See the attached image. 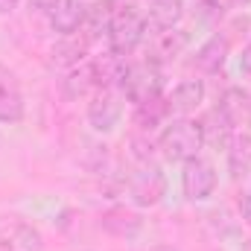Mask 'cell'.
Masks as SVG:
<instances>
[{
  "mask_svg": "<svg viewBox=\"0 0 251 251\" xmlns=\"http://www.w3.org/2000/svg\"><path fill=\"white\" fill-rule=\"evenodd\" d=\"M134 173H131V199L134 204L140 207H155L164 196H167V176H164V167L155 161V152L152 146H146L143 140H134Z\"/></svg>",
  "mask_w": 251,
  "mask_h": 251,
  "instance_id": "6da1fadb",
  "label": "cell"
},
{
  "mask_svg": "<svg viewBox=\"0 0 251 251\" xmlns=\"http://www.w3.org/2000/svg\"><path fill=\"white\" fill-rule=\"evenodd\" d=\"M117 91L123 94V100L134 102V105L164 97V70H161V62H155V59L126 62L123 76L117 82Z\"/></svg>",
  "mask_w": 251,
  "mask_h": 251,
  "instance_id": "7a4b0ae2",
  "label": "cell"
},
{
  "mask_svg": "<svg viewBox=\"0 0 251 251\" xmlns=\"http://www.w3.org/2000/svg\"><path fill=\"white\" fill-rule=\"evenodd\" d=\"M204 146V134H201V126L193 117H176V120H167V126L161 128L158 134V149L167 161H178L184 164L190 158H196Z\"/></svg>",
  "mask_w": 251,
  "mask_h": 251,
  "instance_id": "3957f363",
  "label": "cell"
},
{
  "mask_svg": "<svg viewBox=\"0 0 251 251\" xmlns=\"http://www.w3.org/2000/svg\"><path fill=\"white\" fill-rule=\"evenodd\" d=\"M146 15L131 6V9H114L111 26H108V50L120 59H128L146 38Z\"/></svg>",
  "mask_w": 251,
  "mask_h": 251,
  "instance_id": "277c9868",
  "label": "cell"
},
{
  "mask_svg": "<svg viewBox=\"0 0 251 251\" xmlns=\"http://www.w3.org/2000/svg\"><path fill=\"white\" fill-rule=\"evenodd\" d=\"M216 184H219V173H216L213 161H207L201 155L184 161V167H181V193H184L187 201H193V204L207 201L216 193Z\"/></svg>",
  "mask_w": 251,
  "mask_h": 251,
  "instance_id": "5b68a950",
  "label": "cell"
},
{
  "mask_svg": "<svg viewBox=\"0 0 251 251\" xmlns=\"http://www.w3.org/2000/svg\"><path fill=\"white\" fill-rule=\"evenodd\" d=\"M123 117V94L117 88H100L91 94V102H88V123L94 131L100 134H108L114 131L117 123Z\"/></svg>",
  "mask_w": 251,
  "mask_h": 251,
  "instance_id": "8992f818",
  "label": "cell"
},
{
  "mask_svg": "<svg viewBox=\"0 0 251 251\" xmlns=\"http://www.w3.org/2000/svg\"><path fill=\"white\" fill-rule=\"evenodd\" d=\"M24 120V91L18 76L0 62V123L15 126Z\"/></svg>",
  "mask_w": 251,
  "mask_h": 251,
  "instance_id": "52a82bcc",
  "label": "cell"
},
{
  "mask_svg": "<svg viewBox=\"0 0 251 251\" xmlns=\"http://www.w3.org/2000/svg\"><path fill=\"white\" fill-rule=\"evenodd\" d=\"M204 97H207V88H204L201 79H184V82H178V85L173 88V94L167 97V102H170V111H173V114L190 117L193 111L201 108Z\"/></svg>",
  "mask_w": 251,
  "mask_h": 251,
  "instance_id": "ba28073f",
  "label": "cell"
},
{
  "mask_svg": "<svg viewBox=\"0 0 251 251\" xmlns=\"http://www.w3.org/2000/svg\"><path fill=\"white\" fill-rule=\"evenodd\" d=\"M85 15H88V6L82 0H59V6L50 12V26H53L56 35L70 38L82 29Z\"/></svg>",
  "mask_w": 251,
  "mask_h": 251,
  "instance_id": "9c48e42d",
  "label": "cell"
},
{
  "mask_svg": "<svg viewBox=\"0 0 251 251\" xmlns=\"http://www.w3.org/2000/svg\"><path fill=\"white\" fill-rule=\"evenodd\" d=\"M0 251H44V237L29 222H12L0 237Z\"/></svg>",
  "mask_w": 251,
  "mask_h": 251,
  "instance_id": "30bf717a",
  "label": "cell"
},
{
  "mask_svg": "<svg viewBox=\"0 0 251 251\" xmlns=\"http://www.w3.org/2000/svg\"><path fill=\"white\" fill-rule=\"evenodd\" d=\"M228 56H231V41L222 35V32H213L199 50H196V67L201 70V73H219L225 62H228Z\"/></svg>",
  "mask_w": 251,
  "mask_h": 251,
  "instance_id": "8fae6325",
  "label": "cell"
},
{
  "mask_svg": "<svg viewBox=\"0 0 251 251\" xmlns=\"http://www.w3.org/2000/svg\"><path fill=\"white\" fill-rule=\"evenodd\" d=\"M216 108L228 117V123L234 126V128L251 123V97L246 91H240V88H228L222 94V100H219Z\"/></svg>",
  "mask_w": 251,
  "mask_h": 251,
  "instance_id": "7c38bea8",
  "label": "cell"
},
{
  "mask_svg": "<svg viewBox=\"0 0 251 251\" xmlns=\"http://www.w3.org/2000/svg\"><path fill=\"white\" fill-rule=\"evenodd\" d=\"M62 88L70 100H76V97H82V94H88V91L94 94V91L100 88V85H97L94 62H82V64H76V67H70L67 76L62 79Z\"/></svg>",
  "mask_w": 251,
  "mask_h": 251,
  "instance_id": "4fadbf2b",
  "label": "cell"
},
{
  "mask_svg": "<svg viewBox=\"0 0 251 251\" xmlns=\"http://www.w3.org/2000/svg\"><path fill=\"white\" fill-rule=\"evenodd\" d=\"M228 170L234 176V181L249 178L251 176V134H234L228 143Z\"/></svg>",
  "mask_w": 251,
  "mask_h": 251,
  "instance_id": "5bb4252c",
  "label": "cell"
},
{
  "mask_svg": "<svg viewBox=\"0 0 251 251\" xmlns=\"http://www.w3.org/2000/svg\"><path fill=\"white\" fill-rule=\"evenodd\" d=\"M201 126V134H204V143H213V146H225L228 149V143H231V137L237 134V128L228 123V117L219 111V108H213L204 120H199Z\"/></svg>",
  "mask_w": 251,
  "mask_h": 251,
  "instance_id": "9a60e30c",
  "label": "cell"
},
{
  "mask_svg": "<svg viewBox=\"0 0 251 251\" xmlns=\"http://www.w3.org/2000/svg\"><path fill=\"white\" fill-rule=\"evenodd\" d=\"M181 15H184V3L181 0H152L146 24L155 26L158 32L161 29H176V24L181 21Z\"/></svg>",
  "mask_w": 251,
  "mask_h": 251,
  "instance_id": "2e32d148",
  "label": "cell"
},
{
  "mask_svg": "<svg viewBox=\"0 0 251 251\" xmlns=\"http://www.w3.org/2000/svg\"><path fill=\"white\" fill-rule=\"evenodd\" d=\"M170 114H173V111H170L167 97H158V100H149V102L134 105V126L152 131V128H158V126H167V117H170Z\"/></svg>",
  "mask_w": 251,
  "mask_h": 251,
  "instance_id": "e0dca14e",
  "label": "cell"
},
{
  "mask_svg": "<svg viewBox=\"0 0 251 251\" xmlns=\"http://www.w3.org/2000/svg\"><path fill=\"white\" fill-rule=\"evenodd\" d=\"M29 6H32L35 12H41V15H47V18H50V12L59 6V0H29Z\"/></svg>",
  "mask_w": 251,
  "mask_h": 251,
  "instance_id": "ac0fdd59",
  "label": "cell"
},
{
  "mask_svg": "<svg viewBox=\"0 0 251 251\" xmlns=\"http://www.w3.org/2000/svg\"><path fill=\"white\" fill-rule=\"evenodd\" d=\"M240 70L251 79V41L243 47V56H240Z\"/></svg>",
  "mask_w": 251,
  "mask_h": 251,
  "instance_id": "d6986e66",
  "label": "cell"
},
{
  "mask_svg": "<svg viewBox=\"0 0 251 251\" xmlns=\"http://www.w3.org/2000/svg\"><path fill=\"white\" fill-rule=\"evenodd\" d=\"M18 3H21V0H0V15L15 12V9H18Z\"/></svg>",
  "mask_w": 251,
  "mask_h": 251,
  "instance_id": "ffe728a7",
  "label": "cell"
},
{
  "mask_svg": "<svg viewBox=\"0 0 251 251\" xmlns=\"http://www.w3.org/2000/svg\"><path fill=\"white\" fill-rule=\"evenodd\" d=\"M201 3H204V6H210V9H219L225 0H201Z\"/></svg>",
  "mask_w": 251,
  "mask_h": 251,
  "instance_id": "44dd1931",
  "label": "cell"
},
{
  "mask_svg": "<svg viewBox=\"0 0 251 251\" xmlns=\"http://www.w3.org/2000/svg\"><path fill=\"white\" fill-rule=\"evenodd\" d=\"M152 251H178V249H173V246H158V249H152Z\"/></svg>",
  "mask_w": 251,
  "mask_h": 251,
  "instance_id": "7402d4cb",
  "label": "cell"
},
{
  "mask_svg": "<svg viewBox=\"0 0 251 251\" xmlns=\"http://www.w3.org/2000/svg\"><path fill=\"white\" fill-rule=\"evenodd\" d=\"M243 251H251V240H246V246H243Z\"/></svg>",
  "mask_w": 251,
  "mask_h": 251,
  "instance_id": "603a6c76",
  "label": "cell"
}]
</instances>
